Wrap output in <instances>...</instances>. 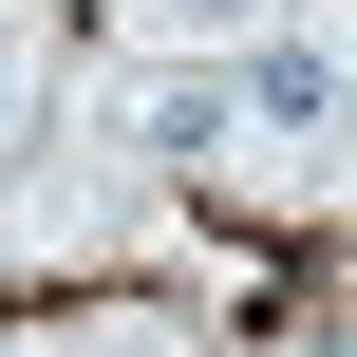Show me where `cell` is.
Masks as SVG:
<instances>
[{
  "instance_id": "obj_2",
  "label": "cell",
  "mask_w": 357,
  "mask_h": 357,
  "mask_svg": "<svg viewBox=\"0 0 357 357\" xmlns=\"http://www.w3.org/2000/svg\"><path fill=\"white\" fill-rule=\"evenodd\" d=\"M19 113H38V75H19V38H0V132H19Z\"/></svg>"
},
{
  "instance_id": "obj_1",
  "label": "cell",
  "mask_w": 357,
  "mask_h": 357,
  "mask_svg": "<svg viewBox=\"0 0 357 357\" xmlns=\"http://www.w3.org/2000/svg\"><path fill=\"white\" fill-rule=\"evenodd\" d=\"M226 94H245L282 151H339V132H357V56H339V38H245Z\"/></svg>"
},
{
  "instance_id": "obj_3",
  "label": "cell",
  "mask_w": 357,
  "mask_h": 357,
  "mask_svg": "<svg viewBox=\"0 0 357 357\" xmlns=\"http://www.w3.org/2000/svg\"><path fill=\"white\" fill-rule=\"evenodd\" d=\"M169 19H207V38H226V19H264V0H169Z\"/></svg>"
}]
</instances>
